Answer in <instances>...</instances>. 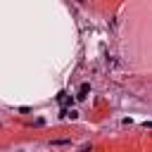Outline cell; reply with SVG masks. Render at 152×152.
<instances>
[{
	"label": "cell",
	"instance_id": "obj_1",
	"mask_svg": "<svg viewBox=\"0 0 152 152\" xmlns=\"http://www.w3.org/2000/svg\"><path fill=\"white\" fill-rule=\"evenodd\" d=\"M88 93H90V83H83V86L78 88V95H76V100H86V97H88Z\"/></svg>",
	"mask_w": 152,
	"mask_h": 152
}]
</instances>
